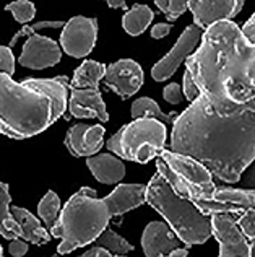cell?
<instances>
[{"label": "cell", "instance_id": "4fadbf2b", "mask_svg": "<svg viewBox=\"0 0 255 257\" xmlns=\"http://www.w3.org/2000/svg\"><path fill=\"white\" fill-rule=\"evenodd\" d=\"M62 59V49L51 38L33 35L23 44V52L20 56V65L33 70H44L54 67Z\"/></svg>", "mask_w": 255, "mask_h": 257}, {"label": "cell", "instance_id": "f546056e", "mask_svg": "<svg viewBox=\"0 0 255 257\" xmlns=\"http://www.w3.org/2000/svg\"><path fill=\"white\" fill-rule=\"evenodd\" d=\"M182 91H184V96L187 98V101L189 103H193L198 96H200V90H198V86L197 83L193 82V78H192V73L185 69L184 72V82H182Z\"/></svg>", "mask_w": 255, "mask_h": 257}, {"label": "cell", "instance_id": "277c9868", "mask_svg": "<svg viewBox=\"0 0 255 257\" xmlns=\"http://www.w3.org/2000/svg\"><path fill=\"white\" fill-rule=\"evenodd\" d=\"M114 216L117 213L109 195L98 199L95 189L82 187L67 200L56 226L51 229L52 238L62 239L57 252L65 255L78 247L93 244L106 231Z\"/></svg>", "mask_w": 255, "mask_h": 257}, {"label": "cell", "instance_id": "2e32d148", "mask_svg": "<svg viewBox=\"0 0 255 257\" xmlns=\"http://www.w3.org/2000/svg\"><path fill=\"white\" fill-rule=\"evenodd\" d=\"M180 246H182V241L179 239L177 234H174V229L169 223L151 221L145 226L142 247L146 257H166Z\"/></svg>", "mask_w": 255, "mask_h": 257}, {"label": "cell", "instance_id": "b9f144b4", "mask_svg": "<svg viewBox=\"0 0 255 257\" xmlns=\"http://www.w3.org/2000/svg\"><path fill=\"white\" fill-rule=\"evenodd\" d=\"M114 257H125V255H122V254H116V255H114Z\"/></svg>", "mask_w": 255, "mask_h": 257}, {"label": "cell", "instance_id": "44dd1931", "mask_svg": "<svg viewBox=\"0 0 255 257\" xmlns=\"http://www.w3.org/2000/svg\"><path fill=\"white\" fill-rule=\"evenodd\" d=\"M12 195L9 184H0V234L5 239H18L23 238V228L15 220L12 213Z\"/></svg>", "mask_w": 255, "mask_h": 257}, {"label": "cell", "instance_id": "ac0fdd59", "mask_svg": "<svg viewBox=\"0 0 255 257\" xmlns=\"http://www.w3.org/2000/svg\"><path fill=\"white\" fill-rule=\"evenodd\" d=\"M86 166L90 168L93 176L103 184H119L125 176L124 163L111 153L86 158Z\"/></svg>", "mask_w": 255, "mask_h": 257}, {"label": "cell", "instance_id": "5b68a950", "mask_svg": "<svg viewBox=\"0 0 255 257\" xmlns=\"http://www.w3.org/2000/svg\"><path fill=\"white\" fill-rule=\"evenodd\" d=\"M146 202L164 216L185 246L202 244L213 234L210 216L203 215L189 199L174 191L159 171L151 178L146 189Z\"/></svg>", "mask_w": 255, "mask_h": 257}, {"label": "cell", "instance_id": "7402d4cb", "mask_svg": "<svg viewBox=\"0 0 255 257\" xmlns=\"http://www.w3.org/2000/svg\"><path fill=\"white\" fill-rule=\"evenodd\" d=\"M153 18H154V12L148 5L135 4L122 17V26L125 33H129L130 36H140L150 26Z\"/></svg>", "mask_w": 255, "mask_h": 257}, {"label": "cell", "instance_id": "8d00e7d4", "mask_svg": "<svg viewBox=\"0 0 255 257\" xmlns=\"http://www.w3.org/2000/svg\"><path fill=\"white\" fill-rule=\"evenodd\" d=\"M242 33H244L245 38L249 39L250 43L255 44V13H253V15L244 23V26H242Z\"/></svg>", "mask_w": 255, "mask_h": 257}, {"label": "cell", "instance_id": "484cf974", "mask_svg": "<svg viewBox=\"0 0 255 257\" xmlns=\"http://www.w3.org/2000/svg\"><path fill=\"white\" fill-rule=\"evenodd\" d=\"M5 12H10L20 25H28L36 15V7L30 0H15L5 5Z\"/></svg>", "mask_w": 255, "mask_h": 257}, {"label": "cell", "instance_id": "ab89813d", "mask_svg": "<svg viewBox=\"0 0 255 257\" xmlns=\"http://www.w3.org/2000/svg\"><path fill=\"white\" fill-rule=\"evenodd\" d=\"M250 249H252V257H255V239L250 241Z\"/></svg>", "mask_w": 255, "mask_h": 257}, {"label": "cell", "instance_id": "e575fe53", "mask_svg": "<svg viewBox=\"0 0 255 257\" xmlns=\"http://www.w3.org/2000/svg\"><path fill=\"white\" fill-rule=\"evenodd\" d=\"M172 25L171 23H158L151 28V38L153 39H163L171 33Z\"/></svg>", "mask_w": 255, "mask_h": 257}, {"label": "cell", "instance_id": "ba28073f", "mask_svg": "<svg viewBox=\"0 0 255 257\" xmlns=\"http://www.w3.org/2000/svg\"><path fill=\"white\" fill-rule=\"evenodd\" d=\"M213 236L219 244V257H252L250 241L231 213H214L210 216Z\"/></svg>", "mask_w": 255, "mask_h": 257}, {"label": "cell", "instance_id": "836d02e7", "mask_svg": "<svg viewBox=\"0 0 255 257\" xmlns=\"http://www.w3.org/2000/svg\"><path fill=\"white\" fill-rule=\"evenodd\" d=\"M9 251L12 254V257H23L26 252H28V242H25L22 239H13L9 246Z\"/></svg>", "mask_w": 255, "mask_h": 257}, {"label": "cell", "instance_id": "4316f807", "mask_svg": "<svg viewBox=\"0 0 255 257\" xmlns=\"http://www.w3.org/2000/svg\"><path fill=\"white\" fill-rule=\"evenodd\" d=\"M154 4L161 10V13H164L167 23L176 22L189 9V0H154Z\"/></svg>", "mask_w": 255, "mask_h": 257}, {"label": "cell", "instance_id": "d6986e66", "mask_svg": "<svg viewBox=\"0 0 255 257\" xmlns=\"http://www.w3.org/2000/svg\"><path fill=\"white\" fill-rule=\"evenodd\" d=\"M146 189L148 184H119L114 189L109 197L112 199L117 216L143 205L146 202Z\"/></svg>", "mask_w": 255, "mask_h": 257}, {"label": "cell", "instance_id": "4dcf8cb0", "mask_svg": "<svg viewBox=\"0 0 255 257\" xmlns=\"http://www.w3.org/2000/svg\"><path fill=\"white\" fill-rule=\"evenodd\" d=\"M0 69L2 73H9V75L15 73V57H13L12 47H0Z\"/></svg>", "mask_w": 255, "mask_h": 257}, {"label": "cell", "instance_id": "cb8c5ba5", "mask_svg": "<svg viewBox=\"0 0 255 257\" xmlns=\"http://www.w3.org/2000/svg\"><path fill=\"white\" fill-rule=\"evenodd\" d=\"M132 117L133 119H140V117H151L156 119L159 122H163L164 125H171L174 124V120L179 116L176 112H163L161 111L159 104L151 98H138L132 103Z\"/></svg>", "mask_w": 255, "mask_h": 257}, {"label": "cell", "instance_id": "d590c367", "mask_svg": "<svg viewBox=\"0 0 255 257\" xmlns=\"http://www.w3.org/2000/svg\"><path fill=\"white\" fill-rule=\"evenodd\" d=\"M80 257H114V255H111V251L107 247L93 244V247L90 249V251H86L85 254H82Z\"/></svg>", "mask_w": 255, "mask_h": 257}, {"label": "cell", "instance_id": "3957f363", "mask_svg": "<svg viewBox=\"0 0 255 257\" xmlns=\"http://www.w3.org/2000/svg\"><path fill=\"white\" fill-rule=\"evenodd\" d=\"M69 77L28 78L22 83L0 75V132L23 140L44 132L69 107Z\"/></svg>", "mask_w": 255, "mask_h": 257}, {"label": "cell", "instance_id": "8fae6325", "mask_svg": "<svg viewBox=\"0 0 255 257\" xmlns=\"http://www.w3.org/2000/svg\"><path fill=\"white\" fill-rule=\"evenodd\" d=\"M106 85L122 99L133 96L143 85V70L132 59H120L106 67Z\"/></svg>", "mask_w": 255, "mask_h": 257}, {"label": "cell", "instance_id": "d4e9b609", "mask_svg": "<svg viewBox=\"0 0 255 257\" xmlns=\"http://www.w3.org/2000/svg\"><path fill=\"white\" fill-rule=\"evenodd\" d=\"M59 210H60L59 195L54 191H49L38 205V215H39V218L46 223V228L49 229V233H51V229L56 226V223L59 220Z\"/></svg>", "mask_w": 255, "mask_h": 257}, {"label": "cell", "instance_id": "7c38bea8", "mask_svg": "<svg viewBox=\"0 0 255 257\" xmlns=\"http://www.w3.org/2000/svg\"><path fill=\"white\" fill-rule=\"evenodd\" d=\"M244 0H189L193 25L206 30L211 25L231 20L242 10Z\"/></svg>", "mask_w": 255, "mask_h": 257}, {"label": "cell", "instance_id": "603a6c76", "mask_svg": "<svg viewBox=\"0 0 255 257\" xmlns=\"http://www.w3.org/2000/svg\"><path fill=\"white\" fill-rule=\"evenodd\" d=\"M106 75V65L96 60H85V62L73 72L72 86L75 88H99V82Z\"/></svg>", "mask_w": 255, "mask_h": 257}, {"label": "cell", "instance_id": "e0dca14e", "mask_svg": "<svg viewBox=\"0 0 255 257\" xmlns=\"http://www.w3.org/2000/svg\"><path fill=\"white\" fill-rule=\"evenodd\" d=\"M106 128L103 125L75 124L65 135V147L73 157L90 158L103 148V137Z\"/></svg>", "mask_w": 255, "mask_h": 257}, {"label": "cell", "instance_id": "7a4b0ae2", "mask_svg": "<svg viewBox=\"0 0 255 257\" xmlns=\"http://www.w3.org/2000/svg\"><path fill=\"white\" fill-rule=\"evenodd\" d=\"M185 69L216 111L229 114L255 106V44L234 22L206 28Z\"/></svg>", "mask_w": 255, "mask_h": 257}, {"label": "cell", "instance_id": "60d3db41", "mask_svg": "<svg viewBox=\"0 0 255 257\" xmlns=\"http://www.w3.org/2000/svg\"><path fill=\"white\" fill-rule=\"evenodd\" d=\"M52 257H64V255H62V254H59V252H57V254H54Z\"/></svg>", "mask_w": 255, "mask_h": 257}, {"label": "cell", "instance_id": "ffe728a7", "mask_svg": "<svg viewBox=\"0 0 255 257\" xmlns=\"http://www.w3.org/2000/svg\"><path fill=\"white\" fill-rule=\"evenodd\" d=\"M12 213L23 228V239L33 242L36 246L46 244V242L51 241L52 234H49V229L43 228L39 220L31 212H28L23 207H12Z\"/></svg>", "mask_w": 255, "mask_h": 257}, {"label": "cell", "instance_id": "8992f818", "mask_svg": "<svg viewBox=\"0 0 255 257\" xmlns=\"http://www.w3.org/2000/svg\"><path fill=\"white\" fill-rule=\"evenodd\" d=\"M156 168L174 187V191L189 199L206 216L214 213H231L237 218L244 212L255 208V189H231L218 186L213 192L205 194L192 182L180 178L161 157L156 160Z\"/></svg>", "mask_w": 255, "mask_h": 257}, {"label": "cell", "instance_id": "30bf717a", "mask_svg": "<svg viewBox=\"0 0 255 257\" xmlns=\"http://www.w3.org/2000/svg\"><path fill=\"white\" fill-rule=\"evenodd\" d=\"M202 36H203L202 28H198L197 25L187 26L182 35H180V38L177 39L176 46L169 51V54L164 56L151 69L153 80H156V82H164V80L171 78L180 67V64L185 62V60L195 52Z\"/></svg>", "mask_w": 255, "mask_h": 257}, {"label": "cell", "instance_id": "74e56055", "mask_svg": "<svg viewBox=\"0 0 255 257\" xmlns=\"http://www.w3.org/2000/svg\"><path fill=\"white\" fill-rule=\"evenodd\" d=\"M106 4L109 5V9H120V10H125V12L130 10L129 7H127L125 0H106Z\"/></svg>", "mask_w": 255, "mask_h": 257}, {"label": "cell", "instance_id": "52a82bcc", "mask_svg": "<svg viewBox=\"0 0 255 257\" xmlns=\"http://www.w3.org/2000/svg\"><path fill=\"white\" fill-rule=\"evenodd\" d=\"M164 145L166 125L151 117L133 119L106 142L109 152L124 160L137 161L140 165L159 157Z\"/></svg>", "mask_w": 255, "mask_h": 257}, {"label": "cell", "instance_id": "f1b7e54d", "mask_svg": "<svg viewBox=\"0 0 255 257\" xmlns=\"http://www.w3.org/2000/svg\"><path fill=\"white\" fill-rule=\"evenodd\" d=\"M237 225L242 229L247 239L249 241L255 239V208H250V210H247L240 216H237Z\"/></svg>", "mask_w": 255, "mask_h": 257}, {"label": "cell", "instance_id": "f35d334b", "mask_svg": "<svg viewBox=\"0 0 255 257\" xmlns=\"http://www.w3.org/2000/svg\"><path fill=\"white\" fill-rule=\"evenodd\" d=\"M187 254H189V249L179 247V249H174V251L169 255H166V257H187Z\"/></svg>", "mask_w": 255, "mask_h": 257}, {"label": "cell", "instance_id": "9c48e42d", "mask_svg": "<svg viewBox=\"0 0 255 257\" xmlns=\"http://www.w3.org/2000/svg\"><path fill=\"white\" fill-rule=\"evenodd\" d=\"M98 38V20L88 17H73L65 23L60 35V47L65 54L83 59L93 51Z\"/></svg>", "mask_w": 255, "mask_h": 257}, {"label": "cell", "instance_id": "6da1fadb", "mask_svg": "<svg viewBox=\"0 0 255 257\" xmlns=\"http://www.w3.org/2000/svg\"><path fill=\"white\" fill-rule=\"evenodd\" d=\"M171 152L200 161L224 184H237L255 161V106L223 114L200 93L174 120Z\"/></svg>", "mask_w": 255, "mask_h": 257}, {"label": "cell", "instance_id": "9a60e30c", "mask_svg": "<svg viewBox=\"0 0 255 257\" xmlns=\"http://www.w3.org/2000/svg\"><path fill=\"white\" fill-rule=\"evenodd\" d=\"M69 112L72 117L77 119L98 117L101 122L109 120V114L99 88H75L70 85Z\"/></svg>", "mask_w": 255, "mask_h": 257}, {"label": "cell", "instance_id": "83f0119b", "mask_svg": "<svg viewBox=\"0 0 255 257\" xmlns=\"http://www.w3.org/2000/svg\"><path fill=\"white\" fill-rule=\"evenodd\" d=\"M67 22H38L35 25H23V28L17 31L15 33V36H13L10 39V46L9 47H13L17 43H18V39L20 38H25V36H33V35H36V31L39 30H46V28H64Z\"/></svg>", "mask_w": 255, "mask_h": 257}, {"label": "cell", "instance_id": "5bb4252c", "mask_svg": "<svg viewBox=\"0 0 255 257\" xmlns=\"http://www.w3.org/2000/svg\"><path fill=\"white\" fill-rule=\"evenodd\" d=\"M159 157L163 158L167 163V166L172 168L180 178L192 182V184L197 186L202 192L210 194L218 187L213 182V174L210 173V170H208L205 165L200 163V161L193 160L190 157H185V155H179L171 150H166V148L161 152Z\"/></svg>", "mask_w": 255, "mask_h": 257}, {"label": "cell", "instance_id": "1f68e13d", "mask_svg": "<svg viewBox=\"0 0 255 257\" xmlns=\"http://www.w3.org/2000/svg\"><path fill=\"white\" fill-rule=\"evenodd\" d=\"M163 96H164V99L167 101V103L179 104V103H182L184 91H182V88H180L177 83H169V85L164 88Z\"/></svg>", "mask_w": 255, "mask_h": 257}, {"label": "cell", "instance_id": "d6a6232c", "mask_svg": "<svg viewBox=\"0 0 255 257\" xmlns=\"http://www.w3.org/2000/svg\"><path fill=\"white\" fill-rule=\"evenodd\" d=\"M240 187L242 189H255V161L240 176Z\"/></svg>", "mask_w": 255, "mask_h": 257}]
</instances>
